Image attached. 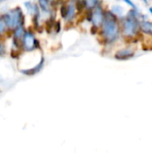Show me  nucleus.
<instances>
[{
	"instance_id": "obj_1",
	"label": "nucleus",
	"mask_w": 152,
	"mask_h": 153,
	"mask_svg": "<svg viewBox=\"0 0 152 153\" xmlns=\"http://www.w3.org/2000/svg\"><path fill=\"white\" fill-rule=\"evenodd\" d=\"M97 35L105 47H113L122 39L120 18L108 8L106 10L104 22Z\"/></svg>"
},
{
	"instance_id": "obj_2",
	"label": "nucleus",
	"mask_w": 152,
	"mask_h": 153,
	"mask_svg": "<svg viewBox=\"0 0 152 153\" xmlns=\"http://www.w3.org/2000/svg\"><path fill=\"white\" fill-rule=\"evenodd\" d=\"M122 39L132 44L133 41L138 40L142 35L141 32V22L129 12L120 19Z\"/></svg>"
},
{
	"instance_id": "obj_3",
	"label": "nucleus",
	"mask_w": 152,
	"mask_h": 153,
	"mask_svg": "<svg viewBox=\"0 0 152 153\" xmlns=\"http://www.w3.org/2000/svg\"><path fill=\"white\" fill-rule=\"evenodd\" d=\"M59 13L67 25H73L83 15L84 10L77 0H64L59 5Z\"/></svg>"
},
{
	"instance_id": "obj_4",
	"label": "nucleus",
	"mask_w": 152,
	"mask_h": 153,
	"mask_svg": "<svg viewBox=\"0 0 152 153\" xmlns=\"http://www.w3.org/2000/svg\"><path fill=\"white\" fill-rule=\"evenodd\" d=\"M107 7L104 6V4H100L95 9H93L90 12H85L83 13V16L85 20L90 23V31L92 34L97 35L103 22L105 19Z\"/></svg>"
},
{
	"instance_id": "obj_5",
	"label": "nucleus",
	"mask_w": 152,
	"mask_h": 153,
	"mask_svg": "<svg viewBox=\"0 0 152 153\" xmlns=\"http://www.w3.org/2000/svg\"><path fill=\"white\" fill-rule=\"evenodd\" d=\"M8 28L16 29L19 26H22L24 22V16L20 7L9 11L3 16Z\"/></svg>"
},
{
	"instance_id": "obj_6",
	"label": "nucleus",
	"mask_w": 152,
	"mask_h": 153,
	"mask_svg": "<svg viewBox=\"0 0 152 153\" xmlns=\"http://www.w3.org/2000/svg\"><path fill=\"white\" fill-rule=\"evenodd\" d=\"M21 43L23 49L26 51H32L39 48V41L35 38V35L31 30L25 31Z\"/></svg>"
},
{
	"instance_id": "obj_7",
	"label": "nucleus",
	"mask_w": 152,
	"mask_h": 153,
	"mask_svg": "<svg viewBox=\"0 0 152 153\" xmlns=\"http://www.w3.org/2000/svg\"><path fill=\"white\" fill-rule=\"evenodd\" d=\"M136 54V48L132 44H128L123 48L116 49L114 53V57L117 60H128L133 58Z\"/></svg>"
},
{
	"instance_id": "obj_8",
	"label": "nucleus",
	"mask_w": 152,
	"mask_h": 153,
	"mask_svg": "<svg viewBox=\"0 0 152 153\" xmlns=\"http://www.w3.org/2000/svg\"><path fill=\"white\" fill-rule=\"evenodd\" d=\"M81 4L85 13V12H90L96 7H98L99 5L102 4L103 1L102 0H82Z\"/></svg>"
},
{
	"instance_id": "obj_9",
	"label": "nucleus",
	"mask_w": 152,
	"mask_h": 153,
	"mask_svg": "<svg viewBox=\"0 0 152 153\" xmlns=\"http://www.w3.org/2000/svg\"><path fill=\"white\" fill-rule=\"evenodd\" d=\"M141 32L142 36H147L152 39V21L146 20L141 22Z\"/></svg>"
},
{
	"instance_id": "obj_10",
	"label": "nucleus",
	"mask_w": 152,
	"mask_h": 153,
	"mask_svg": "<svg viewBox=\"0 0 152 153\" xmlns=\"http://www.w3.org/2000/svg\"><path fill=\"white\" fill-rule=\"evenodd\" d=\"M39 6L42 12L49 13V14L52 13L53 10H56V9H54L52 7L49 0H39Z\"/></svg>"
},
{
	"instance_id": "obj_11",
	"label": "nucleus",
	"mask_w": 152,
	"mask_h": 153,
	"mask_svg": "<svg viewBox=\"0 0 152 153\" xmlns=\"http://www.w3.org/2000/svg\"><path fill=\"white\" fill-rule=\"evenodd\" d=\"M110 11L114 14H116L117 17H119L120 19L126 14V13H125L124 7L122 5H120V4H114V5H112V7L110 8Z\"/></svg>"
},
{
	"instance_id": "obj_12",
	"label": "nucleus",
	"mask_w": 152,
	"mask_h": 153,
	"mask_svg": "<svg viewBox=\"0 0 152 153\" xmlns=\"http://www.w3.org/2000/svg\"><path fill=\"white\" fill-rule=\"evenodd\" d=\"M6 27H7V25L5 23V21L4 20L3 17H0V35H2L5 31Z\"/></svg>"
},
{
	"instance_id": "obj_13",
	"label": "nucleus",
	"mask_w": 152,
	"mask_h": 153,
	"mask_svg": "<svg viewBox=\"0 0 152 153\" xmlns=\"http://www.w3.org/2000/svg\"><path fill=\"white\" fill-rule=\"evenodd\" d=\"M61 29H62L61 22H60V20H56L54 24V30H55L56 33H59L61 31Z\"/></svg>"
},
{
	"instance_id": "obj_14",
	"label": "nucleus",
	"mask_w": 152,
	"mask_h": 153,
	"mask_svg": "<svg viewBox=\"0 0 152 153\" xmlns=\"http://www.w3.org/2000/svg\"><path fill=\"white\" fill-rule=\"evenodd\" d=\"M125 4H127L129 7H130V9H138V7H137V5L135 4V3L133 1V0H122Z\"/></svg>"
},
{
	"instance_id": "obj_15",
	"label": "nucleus",
	"mask_w": 152,
	"mask_h": 153,
	"mask_svg": "<svg viewBox=\"0 0 152 153\" xmlns=\"http://www.w3.org/2000/svg\"><path fill=\"white\" fill-rule=\"evenodd\" d=\"M4 46H3V44L0 42V55L4 53Z\"/></svg>"
},
{
	"instance_id": "obj_16",
	"label": "nucleus",
	"mask_w": 152,
	"mask_h": 153,
	"mask_svg": "<svg viewBox=\"0 0 152 153\" xmlns=\"http://www.w3.org/2000/svg\"><path fill=\"white\" fill-rule=\"evenodd\" d=\"M145 5H149V4H150V1L149 0H141Z\"/></svg>"
},
{
	"instance_id": "obj_17",
	"label": "nucleus",
	"mask_w": 152,
	"mask_h": 153,
	"mask_svg": "<svg viewBox=\"0 0 152 153\" xmlns=\"http://www.w3.org/2000/svg\"><path fill=\"white\" fill-rule=\"evenodd\" d=\"M148 11H149L150 14H151V15H152V5L149 6V8H148Z\"/></svg>"
},
{
	"instance_id": "obj_18",
	"label": "nucleus",
	"mask_w": 152,
	"mask_h": 153,
	"mask_svg": "<svg viewBox=\"0 0 152 153\" xmlns=\"http://www.w3.org/2000/svg\"><path fill=\"white\" fill-rule=\"evenodd\" d=\"M4 1H6V0H0V2H4Z\"/></svg>"
},
{
	"instance_id": "obj_19",
	"label": "nucleus",
	"mask_w": 152,
	"mask_h": 153,
	"mask_svg": "<svg viewBox=\"0 0 152 153\" xmlns=\"http://www.w3.org/2000/svg\"><path fill=\"white\" fill-rule=\"evenodd\" d=\"M77 1H78V2H80V3L82 2V0H77Z\"/></svg>"
}]
</instances>
